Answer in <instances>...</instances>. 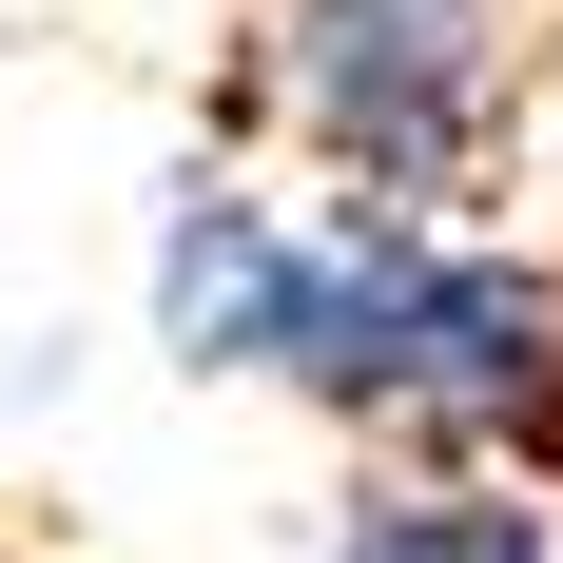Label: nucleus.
<instances>
[{
  "mask_svg": "<svg viewBox=\"0 0 563 563\" xmlns=\"http://www.w3.org/2000/svg\"><path fill=\"white\" fill-rule=\"evenodd\" d=\"M253 369H291V389H331V408H408V428H544V389H563V291L350 214V233H291L273 350H253Z\"/></svg>",
  "mask_w": 563,
  "mask_h": 563,
  "instance_id": "1",
  "label": "nucleus"
},
{
  "mask_svg": "<svg viewBox=\"0 0 563 563\" xmlns=\"http://www.w3.org/2000/svg\"><path fill=\"white\" fill-rule=\"evenodd\" d=\"M506 0H253V98L350 156L369 195H428V175L486 156L506 117Z\"/></svg>",
  "mask_w": 563,
  "mask_h": 563,
  "instance_id": "2",
  "label": "nucleus"
},
{
  "mask_svg": "<svg viewBox=\"0 0 563 563\" xmlns=\"http://www.w3.org/2000/svg\"><path fill=\"white\" fill-rule=\"evenodd\" d=\"M331 563H563L544 506H486V486H428V506H369Z\"/></svg>",
  "mask_w": 563,
  "mask_h": 563,
  "instance_id": "3",
  "label": "nucleus"
}]
</instances>
